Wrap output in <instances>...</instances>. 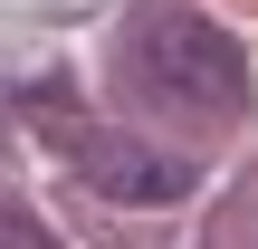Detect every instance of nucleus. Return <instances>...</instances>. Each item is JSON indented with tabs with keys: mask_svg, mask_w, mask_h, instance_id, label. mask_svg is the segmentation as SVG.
Segmentation results:
<instances>
[{
	"mask_svg": "<svg viewBox=\"0 0 258 249\" xmlns=\"http://www.w3.org/2000/svg\"><path fill=\"white\" fill-rule=\"evenodd\" d=\"M115 58H124L134 96L163 106V115L230 125V115L249 106V58H239V38H230L220 19L182 10V0H144V10L124 19V48H115Z\"/></svg>",
	"mask_w": 258,
	"mask_h": 249,
	"instance_id": "nucleus-1",
	"label": "nucleus"
},
{
	"mask_svg": "<svg viewBox=\"0 0 258 249\" xmlns=\"http://www.w3.org/2000/svg\"><path fill=\"white\" fill-rule=\"evenodd\" d=\"M77 163H86V182H96L105 202H144V211H163V202H191V163H182V154L115 144V134H77Z\"/></svg>",
	"mask_w": 258,
	"mask_h": 249,
	"instance_id": "nucleus-2",
	"label": "nucleus"
},
{
	"mask_svg": "<svg viewBox=\"0 0 258 249\" xmlns=\"http://www.w3.org/2000/svg\"><path fill=\"white\" fill-rule=\"evenodd\" d=\"M0 249H57V240H48L29 211H10V202H0Z\"/></svg>",
	"mask_w": 258,
	"mask_h": 249,
	"instance_id": "nucleus-3",
	"label": "nucleus"
}]
</instances>
